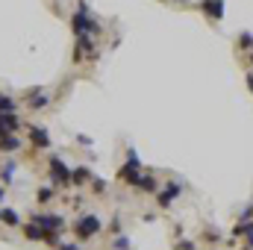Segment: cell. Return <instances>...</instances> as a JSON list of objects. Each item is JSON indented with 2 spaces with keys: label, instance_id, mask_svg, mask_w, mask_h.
<instances>
[{
  "label": "cell",
  "instance_id": "20",
  "mask_svg": "<svg viewBox=\"0 0 253 250\" xmlns=\"http://www.w3.org/2000/svg\"><path fill=\"white\" fill-rule=\"evenodd\" d=\"M248 85H251V91H253V74H248Z\"/></svg>",
  "mask_w": 253,
  "mask_h": 250
},
{
  "label": "cell",
  "instance_id": "4",
  "mask_svg": "<svg viewBox=\"0 0 253 250\" xmlns=\"http://www.w3.org/2000/svg\"><path fill=\"white\" fill-rule=\"evenodd\" d=\"M74 30H77V36H85V33H94L97 30V24L88 18V9L85 6H80V12L74 15Z\"/></svg>",
  "mask_w": 253,
  "mask_h": 250
},
{
  "label": "cell",
  "instance_id": "14",
  "mask_svg": "<svg viewBox=\"0 0 253 250\" xmlns=\"http://www.w3.org/2000/svg\"><path fill=\"white\" fill-rule=\"evenodd\" d=\"M6 112H15V97L0 94V115H6Z\"/></svg>",
  "mask_w": 253,
  "mask_h": 250
},
{
  "label": "cell",
  "instance_id": "22",
  "mask_svg": "<svg viewBox=\"0 0 253 250\" xmlns=\"http://www.w3.org/2000/svg\"><path fill=\"white\" fill-rule=\"evenodd\" d=\"M251 62H253V53H251Z\"/></svg>",
  "mask_w": 253,
  "mask_h": 250
},
{
  "label": "cell",
  "instance_id": "11",
  "mask_svg": "<svg viewBox=\"0 0 253 250\" xmlns=\"http://www.w3.org/2000/svg\"><path fill=\"white\" fill-rule=\"evenodd\" d=\"M15 171H18V165H15V159H6V162H3V168H0V177H3V186H9V183H12V177H15Z\"/></svg>",
  "mask_w": 253,
  "mask_h": 250
},
{
  "label": "cell",
  "instance_id": "5",
  "mask_svg": "<svg viewBox=\"0 0 253 250\" xmlns=\"http://www.w3.org/2000/svg\"><path fill=\"white\" fill-rule=\"evenodd\" d=\"M30 144L39 147V150H47L53 141H50V132L44 126H30Z\"/></svg>",
  "mask_w": 253,
  "mask_h": 250
},
{
  "label": "cell",
  "instance_id": "16",
  "mask_svg": "<svg viewBox=\"0 0 253 250\" xmlns=\"http://www.w3.org/2000/svg\"><path fill=\"white\" fill-rule=\"evenodd\" d=\"M239 47H242V50H251L253 47V36L251 33H242V36H239Z\"/></svg>",
  "mask_w": 253,
  "mask_h": 250
},
{
  "label": "cell",
  "instance_id": "17",
  "mask_svg": "<svg viewBox=\"0 0 253 250\" xmlns=\"http://www.w3.org/2000/svg\"><path fill=\"white\" fill-rule=\"evenodd\" d=\"M112 248L115 250H129V239H126V236H118V239L112 242Z\"/></svg>",
  "mask_w": 253,
  "mask_h": 250
},
{
  "label": "cell",
  "instance_id": "1",
  "mask_svg": "<svg viewBox=\"0 0 253 250\" xmlns=\"http://www.w3.org/2000/svg\"><path fill=\"white\" fill-rule=\"evenodd\" d=\"M100 227H103V224H100V218L88 212V215H83V218L74 224V233H77V239H80V242H88V239H94V236L100 233Z\"/></svg>",
  "mask_w": 253,
  "mask_h": 250
},
{
  "label": "cell",
  "instance_id": "3",
  "mask_svg": "<svg viewBox=\"0 0 253 250\" xmlns=\"http://www.w3.org/2000/svg\"><path fill=\"white\" fill-rule=\"evenodd\" d=\"M50 180H53V186H71V168L62 162V156L50 159Z\"/></svg>",
  "mask_w": 253,
  "mask_h": 250
},
{
  "label": "cell",
  "instance_id": "19",
  "mask_svg": "<svg viewBox=\"0 0 253 250\" xmlns=\"http://www.w3.org/2000/svg\"><path fill=\"white\" fill-rule=\"evenodd\" d=\"M103 188H106L103 180H94V194H103Z\"/></svg>",
  "mask_w": 253,
  "mask_h": 250
},
{
  "label": "cell",
  "instance_id": "6",
  "mask_svg": "<svg viewBox=\"0 0 253 250\" xmlns=\"http://www.w3.org/2000/svg\"><path fill=\"white\" fill-rule=\"evenodd\" d=\"M24 100H27L30 109H44V106L50 103V94H47L44 88H33L30 94H24Z\"/></svg>",
  "mask_w": 253,
  "mask_h": 250
},
{
  "label": "cell",
  "instance_id": "12",
  "mask_svg": "<svg viewBox=\"0 0 253 250\" xmlns=\"http://www.w3.org/2000/svg\"><path fill=\"white\" fill-rule=\"evenodd\" d=\"M0 221H3L6 227H18V224H21V215H18L15 209H0Z\"/></svg>",
  "mask_w": 253,
  "mask_h": 250
},
{
  "label": "cell",
  "instance_id": "18",
  "mask_svg": "<svg viewBox=\"0 0 253 250\" xmlns=\"http://www.w3.org/2000/svg\"><path fill=\"white\" fill-rule=\"evenodd\" d=\"M56 250H83V248H80V245H74V242H59Z\"/></svg>",
  "mask_w": 253,
  "mask_h": 250
},
{
  "label": "cell",
  "instance_id": "9",
  "mask_svg": "<svg viewBox=\"0 0 253 250\" xmlns=\"http://www.w3.org/2000/svg\"><path fill=\"white\" fill-rule=\"evenodd\" d=\"M200 6H203V12H209L215 21H221V18H224V0H203Z\"/></svg>",
  "mask_w": 253,
  "mask_h": 250
},
{
  "label": "cell",
  "instance_id": "15",
  "mask_svg": "<svg viewBox=\"0 0 253 250\" xmlns=\"http://www.w3.org/2000/svg\"><path fill=\"white\" fill-rule=\"evenodd\" d=\"M53 194H56V188L44 186V188H39V194H36V200H39V203H50V200H53Z\"/></svg>",
  "mask_w": 253,
  "mask_h": 250
},
{
  "label": "cell",
  "instance_id": "21",
  "mask_svg": "<svg viewBox=\"0 0 253 250\" xmlns=\"http://www.w3.org/2000/svg\"><path fill=\"white\" fill-rule=\"evenodd\" d=\"M3 197H6V188L0 186V200H3Z\"/></svg>",
  "mask_w": 253,
  "mask_h": 250
},
{
  "label": "cell",
  "instance_id": "7",
  "mask_svg": "<svg viewBox=\"0 0 253 250\" xmlns=\"http://www.w3.org/2000/svg\"><path fill=\"white\" fill-rule=\"evenodd\" d=\"M180 194H183V186H180V183H168L165 188H159V191H156L159 206H171V200H174V197H180Z\"/></svg>",
  "mask_w": 253,
  "mask_h": 250
},
{
  "label": "cell",
  "instance_id": "2",
  "mask_svg": "<svg viewBox=\"0 0 253 250\" xmlns=\"http://www.w3.org/2000/svg\"><path fill=\"white\" fill-rule=\"evenodd\" d=\"M30 221H33V224H39V227H42V230H47V233H59V230H65V218H62V215L36 212V215H30Z\"/></svg>",
  "mask_w": 253,
  "mask_h": 250
},
{
  "label": "cell",
  "instance_id": "10",
  "mask_svg": "<svg viewBox=\"0 0 253 250\" xmlns=\"http://www.w3.org/2000/svg\"><path fill=\"white\" fill-rule=\"evenodd\" d=\"M132 186H138L141 191H147V194H156V191H159V183H156L153 177H141V174L132 180Z\"/></svg>",
  "mask_w": 253,
  "mask_h": 250
},
{
  "label": "cell",
  "instance_id": "13",
  "mask_svg": "<svg viewBox=\"0 0 253 250\" xmlns=\"http://www.w3.org/2000/svg\"><path fill=\"white\" fill-rule=\"evenodd\" d=\"M88 177H91L88 168H77V171L71 174V186H83V183H88Z\"/></svg>",
  "mask_w": 253,
  "mask_h": 250
},
{
  "label": "cell",
  "instance_id": "8",
  "mask_svg": "<svg viewBox=\"0 0 253 250\" xmlns=\"http://www.w3.org/2000/svg\"><path fill=\"white\" fill-rule=\"evenodd\" d=\"M24 147V141L18 138V132H6V135H0V150L3 153H18Z\"/></svg>",
  "mask_w": 253,
  "mask_h": 250
}]
</instances>
